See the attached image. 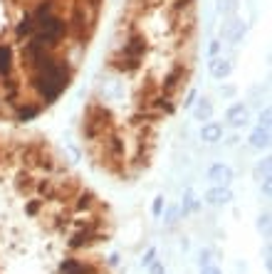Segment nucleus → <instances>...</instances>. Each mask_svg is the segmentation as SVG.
<instances>
[{
	"mask_svg": "<svg viewBox=\"0 0 272 274\" xmlns=\"http://www.w3.org/2000/svg\"><path fill=\"white\" fill-rule=\"evenodd\" d=\"M267 138H270L267 129H265V131H262V129H258V131L253 134V146H255V149H262V146H267Z\"/></svg>",
	"mask_w": 272,
	"mask_h": 274,
	"instance_id": "nucleus-9",
	"label": "nucleus"
},
{
	"mask_svg": "<svg viewBox=\"0 0 272 274\" xmlns=\"http://www.w3.org/2000/svg\"><path fill=\"white\" fill-rule=\"evenodd\" d=\"M211 114H213V107H211V101H208V99H203L201 104H198V109H196V116H198L201 121H208V119H211Z\"/></svg>",
	"mask_w": 272,
	"mask_h": 274,
	"instance_id": "nucleus-8",
	"label": "nucleus"
},
{
	"mask_svg": "<svg viewBox=\"0 0 272 274\" xmlns=\"http://www.w3.org/2000/svg\"><path fill=\"white\" fill-rule=\"evenodd\" d=\"M151 274H161V264H156V267L151 269Z\"/></svg>",
	"mask_w": 272,
	"mask_h": 274,
	"instance_id": "nucleus-11",
	"label": "nucleus"
},
{
	"mask_svg": "<svg viewBox=\"0 0 272 274\" xmlns=\"http://www.w3.org/2000/svg\"><path fill=\"white\" fill-rule=\"evenodd\" d=\"M104 0H0V121L25 123L79 74Z\"/></svg>",
	"mask_w": 272,
	"mask_h": 274,
	"instance_id": "nucleus-3",
	"label": "nucleus"
},
{
	"mask_svg": "<svg viewBox=\"0 0 272 274\" xmlns=\"http://www.w3.org/2000/svg\"><path fill=\"white\" fill-rule=\"evenodd\" d=\"M245 119H247V109H245L243 104H235L228 114V121L233 123V126H240V123H245Z\"/></svg>",
	"mask_w": 272,
	"mask_h": 274,
	"instance_id": "nucleus-4",
	"label": "nucleus"
},
{
	"mask_svg": "<svg viewBox=\"0 0 272 274\" xmlns=\"http://www.w3.org/2000/svg\"><path fill=\"white\" fill-rule=\"evenodd\" d=\"M211 72H213V77L223 79V77L230 74V62H225V59H213V62H211Z\"/></svg>",
	"mask_w": 272,
	"mask_h": 274,
	"instance_id": "nucleus-5",
	"label": "nucleus"
},
{
	"mask_svg": "<svg viewBox=\"0 0 272 274\" xmlns=\"http://www.w3.org/2000/svg\"><path fill=\"white\" fill-rule=\"evenodd\" d=\"M196 0H127L82 111L87 158L136 180L186 94L196 65Z\"/></svg>",
	"mask_w": 272,
	"mask_h": 274,
	"instance_id": "nucleus-1",
	"label": "nucleus"
},
{
	"mask_svg": "<svg viewBox=\"0 0 272 274\" xmlns=\"http://www.w3.org/2000/svg\"><path fill=\"white\" fill-rule=\"evenodd\" d=\"M220 134H223V129L218 126V123H208V126H203V141H218L220 138Z\"/></svg>",
	"mask_w": 272,
	"mask_h": 274,
	"instance_id": "nucleus-6",
	"label": "nucleus"
},
{
	"mask_svg": "<svg viewBox=\"0 0 272 274\" xmlns=\"http://www.w3.org/2000/svg\"><path fill=\"white\" fill-rule=\"evenodd\" d=\"M220 8H225V10H233V8H235V0H220Z\"/></svg>",
	"mask_w": 272,
	"mask_h": 274,
	"instance_id": "nucleus-10",
	"label": "nucleus"
},
{
	"mask_svg": "<svg viewBox=\"0 0 272 274\" xmlns=\"http://www.w3.org/2000/svg\"><path fill=\"white\" fill-rule=\"evenodd\" d=\"M109 205L40 134L0 129V274H112Z\"/></svg>",
	"mask_w": 272,
	"mask_h": 274,
	"instance_id": "nucleus-2",
	"label": "nucleus"
},
{
	"mask_svg": "<svg viewBox=\"0 0 272 274\" xmlns=\"http://www.w3.org/2000/svg\"><path fill=\"white\" fill-rule=\"evenodd\" d=\"M205 274H218V272L215 269H205Z\"/></svg>",
	"mask_w": 272,
	"mask_h": 274,
	"instance_id": "nucleus-12",
	"label": "nucleus"
},
{
	"mask_svg": "<svg viewBox=\"0 0 272 274\" xmlns=\"http://www.w3.org/2000/svg\"><path fill=\"white\" fill-rule=\"evenodd\" d=\"M211 178L215 180V183H220V185H225L230 180V171L225 168V165H215L213 171H211Z\"/></svg>",
	"mask_w": 272,
	"mask_h": 274,
	"instance_id": "nucleus-7",
	"label": "nucleus"
}]
</instances>
